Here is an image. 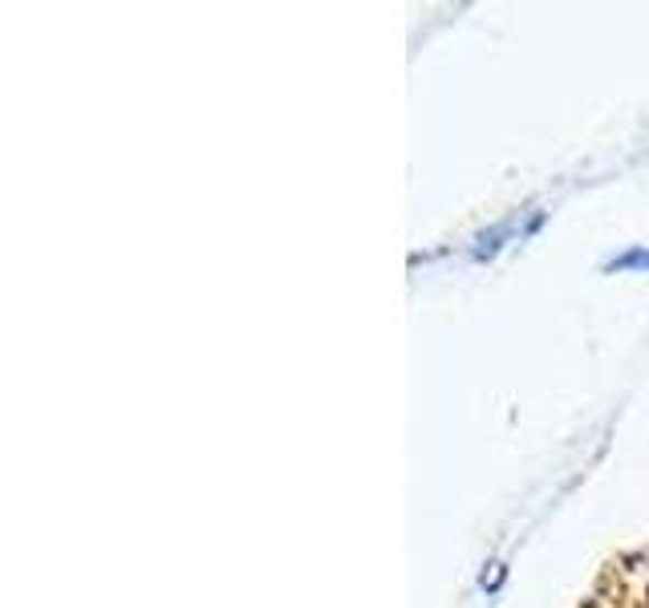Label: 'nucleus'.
<instances>
[{
    "mask_svg": "<svg viewBox=\"0 0 649 608\" xmlns=\"http://www.w3.org/2000/svg\"><path fill=\"white\" fill-rule=\"evenodd\" d=\"M609 268H649V251H625Z\"/></svg>",
    "mask_w": 649,
    "mask_h": 608,
    "instance_id": "1",
    "label": "nucleus"
}]
</instances>
